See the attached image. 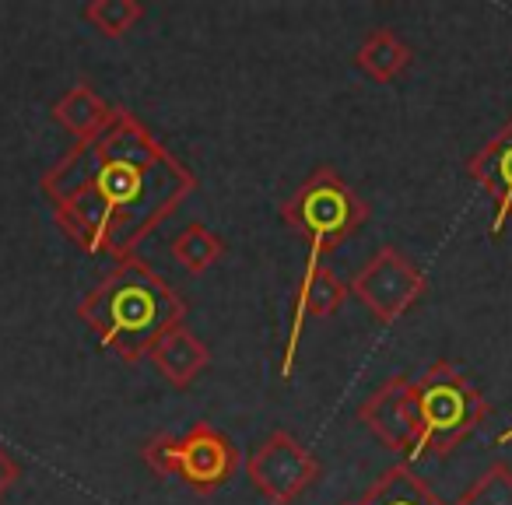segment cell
Segmentation results:
<instances>
[{"instance_id": "obj_1", "label": "cell", "mask_w": 512, "mask_h": 505, "mask_svg": "<svg viewBox=\"0 0 512 505\" xmlns=\"http://www.w3.org/2000/svg\"><path fill=\"white\" fill-rule=\"evenodd\" d=\"M39 186L74 246L120 264L193 197L197 176L130 109L116 106L109 127L74 141Z\"/></svg>"}, {"instance_id": "obj_5", "label": "cell", "mask_w": 512, "mask_h": 505, "mask_svg": "<svg viewBox=\"0 0 512 505\" xmlns=\"http://www.w3.org/2000/svg\"><path fill=\"white\" fill-rule=\"evenodd\" d=\"M141 460L158 477H179L197 495L218 491L242 467V456L235 449V442L221 428H214L211 421H193L183 435L158 432L155 439L144 442Z\"/></svg>"}, {"instance_id": "obj_6", "label": "cell", "mask_w": 512, "mask_h": 505, "mask_svg": "<svg viewBox=\"0 0 512 505\" xmlns=\"http://www.w3.org/2000/svg\"><path fill=\"white\" fill-rule=\"evenodd\" d=\"M246 477L271 505H292L320 481L323 467L292 432L278 428L246 456Z\"/></svg>"}, {"instance_id": "obj_7", "label": "cell", "mask_w": 512, "mask_h": 505, "mask_svg": "<svg viewBox=\"0 0 512 505\" xmlns=\"http://www.w3.org/2000/svg\"><path fill=\"white\" fill-rule=\"evenodd\" d=\"M348 292L376 316L379 323H397L404 313H411L428 292V281L411 260L393 246H383L362 271L355 274V281L348 285Z\"/></svg>"}, {"instance_id": "obj_13", "label": "cell", "mask_w": 512, "mask_h": 505, "mask_svg": "<svg viewBox=\"0 0 512 505\" xmlns=\"http://www.w3.org/2000/svg\"><path fill=\"white\" fill-rule=\"evenodd\" d=\"M411 60H414L411 46L390 29H376L372 36H365L362 46H358V67H362L372 81H379V85L397 81L400 74L411 67Z\"/></svg>"}, {"instance_id": "obj_16", "label": "cell", "mask_w": 512, "mask_h": 505, "mask_svg": "<svg viewBox=\"0 0 512 505\" xmlns=\"http://www.w3.org/2000/svg\"><path fill=\"white\" fill-rule=\"evenodd\" d=\"M81 15L106 39H123L144 18V4H137V0H92Z\"/></svg>"}, {"instance_id": "obj_18", "label": "cell", "mask_w": 512, "mask_h": 505, "mask_svg": "<svg viewBox=\"0 0 512 505\" xmlns=\"http://www.w3.org/2000/svg\"><path fill=\"white\" fill-rule=\"evenodd\" d=\"M18 477H22V467H18V460L8 453V449L0 446V498H4L11 488H15Z\"/></svg>"}, {"instance_id": "obj_19", "label": "cell", "mask_w": 512, "mask_h": 505, "mask_svg": "<svg viewBox=\"0 0 512 505\" xmlns=\"http://www.w3.org/2000/svg\"><path fill=\"white\" fill-rule=\"evenodd\" d=\"M505 442H512V428H505V432L498 435V446H505Z\"/></svg>"}, {"instance_id": "obj_14", "label": "cell", "mask_w": 512, "mask_h": 505, "mask_svg": "<svg viewBox=\"0 0 512 505\" xmlns=\"http://www.w3.org/2000/svg\"><path fill=\"white\" fill-rule=\"evenodd\" d=\"M348 505H446L432 488L425 484V477H418L411 467L397 463L390 467L358 502Z\"/></svg>"}, {"instance_id": "obj_11", "label": "cell", "mask_w": 512, "mask_h": 505, "mask_svg": "<svg viewBox=\"0 0 512 505\" xmlns=\"http://www.w3.org/2000/svg\"><path fill=\"white\" fill-rule=\"evenodd\" d=\"M148 358H151V365L162 372L165 383L176 386V390H190L193 379L211 365V351H207V344L200 341L186 323L172 327L169 334L151 348Z\"/></svg>"}, {"instance_id": "obj_9", "label": "cell", "mask_w": 512, "mask_h": 505, "mask_svg": "<svg viewBox=\"0 0 512 505\" xmlns=\"http://www.w3.org/2000/svg\"><path fill=\"white\" fill-rule=\"evenodd\" d=\"M348 285H344L341 278H337L330 267L323 264H313L306 267V274H302L299 288H295V313H292V327H288V344H285V358H281V376H292L295 369V355H299V341H302V330H306V320L313 316V320H327V316H334L337 309L344 306V299H348Z\"/></svg>"}, {"instance_id": "obj_2", "label": "cell", "mask_w": 512, "mask_h": 505, "mask_svg": "<svg viewBox=\"0 0 512 505\" xmlns=\"http://www.w3.org/2000/svg\"><path fill=\"white\" fill-rule=\"evenodd\" d=\"M78 320L92 327L116 358L137 365L186 320V302L155 267L127 257L81 299Z\"/></svg>"}, {"instance_id": "obj_4", "label": "cell", "mask_w": 512, "mask_h": 505, "mask_svg": "<svg viewBox=\"0 0 512 505\" xmlns=\"http://www.w3.org/2000/svg\"><path fill=\"white\" fill-rule=\"evenodd\" d=\"M281 218L309 242V267H313L327 249L348 242L365 225L369 204L334 169H316L292 197L281 200Z\"/></svg>"}, {"instance_id": "obj_12", "label": "cell", "mask_w": 512, "mask_h": 505, "mask_svg": "<svg viewBox=\"0 0 512 505\" xmlns=\"http://www.w3.org/2000/svg\"><path fill=\"white\" fill-rule=\"evenodd\" d=\"M113 113H116V106H109V102L102 99L92 85H85V81L67 88V92L53 102V120H57L67 134H74V141H92V137H99L102 130L109 127Z\"/></svg>"}, {"instance_id": "obj_17", "label": "cell", "mask_w": 512, "mask_h": 505, "mask_svg": "<svg viewBox=\"0 0 512 505\" xmlns=\"http://www.w3.org/2000/svg\"><path fill=\"white\" fill-rule=\"evenodd\" d=\"M453 505H512V467L491 463Z\"/></svg>"}, {"instance_id": "obj_8", "label": "cell", "mask_w": 512, "mask_h": 505, "mask_svg": "<svg viewBox=\"0 0 512 505\" xmlns=\"http://www.w3.org/2000/svg\"><path fill=\"white\" fill-rule=\"evenodd\" d=\"M362 425L393 453H404L411 460L418 446V400H414V379L411 376H390L376 393H369L358 407Z\"/></svg>"}, {"instance_id": "obj_15", "label": "cell", "mask_w": 512, "mask_h": 505, "mask_svg": "<svg viewBox=\"0 0 512 505\" xmlns=\"http://www.w3.org/2000/svg\"><path fill=\"white\" fill-rule=\"evenodd\" d=\"M221 253H225V242H221L207 225H200V221L186 225L183 232L172 239V257H176V264L183 267L186 274L211 271V267L221 260Z\"/></svg>"}, {"instance_id": "obj_10", "label": "cell", "mask_w": 512, "mask_h": 505, "mask_svg": "<svg viewBox=\"0 0 512 505\" xmlns=\"http://www.w3.org/2000/svg\"><path fill=\"white\" fill-rule=\"evenodd\" d=\"M467 172H470V179L481 183V190L495 200V225H491V235H502L505 221L512 218V120L505 123L481 151L470 155Z\"/></svg>"}, {"instance_id": "obj_3", "label": "cell", "mask_w": 512, "mask_h": 505, "mask_svg": "<svg viewBox=\"0 0 512 505\" xmlns=\"http://www.w3.org/2000/svg\"><path fill=\"white\" fill-rule=\"evenodd\" d=\"M414 400H418V446L411 460L449 456L488 418V400L456 362H435L414 383Z\"/></svg>"}]
</instances>
